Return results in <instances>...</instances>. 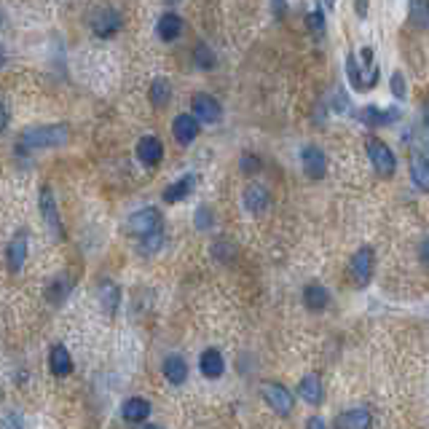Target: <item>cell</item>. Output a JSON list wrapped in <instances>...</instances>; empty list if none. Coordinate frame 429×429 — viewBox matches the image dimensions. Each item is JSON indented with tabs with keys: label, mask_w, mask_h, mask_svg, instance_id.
I'll use <instances>...</instances> for the list:
<instances>
[{
	"label": "cell",
	"mask_w": 429,
	"mask_h": 429,
	"mask_svg": "<svg viewBox=\"0 0 429 429\" xmlns=\"http://www.w3.org/2000/svg\"><path fill=\"white\" fill-rule=\"evenodd\" d=\"M67 143V126L51 123V126H35L22 134L19 145L27 151H46V148H59Z\"/></svg>",
	"instance_id": "6da1fadb"
},
{
	"label": "cell",
	"mask_w": 429,
	"mask_h": 429,
	"mask_svg": "<svg viewBox=\"0 0 429 429\" xmlns=\"http://www.w3.org/2000/svg\"><path fill=\"white\" fill-rule=\"evenodd\" d=\"M161 226H164L161 212L153 207H143L126 221V231L134 233V236H143V239H151V236H158V233H161Z\"/></svg>",
	"instance_id": "7a4b0ae2"
},
{
	"label": "cell",
	"mask_w": 429,
	"mask_h": 429,
	"mask_svg": "<svg viewBox=\"0 0 429 429\" xmlns=\"http://www.w3.org/2000/svg\"><path fill=\"white\" fill-rule=\"evenodd\" d=\"M368 156H370L375 172H378L381 177H392L397 172L395 153H392V148H389L386 143H381V140H375V137L368 140Z\"/></svg>",
	"instance_id": "3957f363"
},
{
	"label": "cell",
	"mask_w": 429,
	"mask_h": 429,
	"mask_svg": "<svg viewBox=\"0 0 429 429\" xmlns=\"http://www.w3.org/2000/svg\"><path fill=\"white\" fill-rule=\"evenodd\" d=\"M373 266H375V255L370 247H360L357 253H354L352 263H349V271H352V279L357 282L360 287H365L370 282V276H373Z\"/></svg>",
	"instance_id": "277c9868"
},
{
	"label": "cell",
	"mask_w": 429,
	"mask_h": 429,
	"mask_svg": "<svg viewBox=\"0 0 429 429\" xmlns=\"http://www.w3.org/2000/svg\"><path fill=\"white\" fill-rule=\"evenodd\" d=\"M263 400L279 416H287V413L293 410V405H296V403H293V395H290L282 384H274V381H266L263 384Z\"/></svg>",
	"instance_id": "5b68a950"
},
{
	"label": "cell",
	"mask_w": 429,
	"mask_h": 429,
	"mask_svg": "<svg viewBox=\"0 0 429 429\" xmlns=\"http://www.w3.org/2000/svg\"><path fill=\"white\" fill-rule=\"evenodd\" d=\"M191 108H193V116L204 123H218L221 121V116H223L221 102H218L215 97H209V94H193Z\"/></svg>",
	"instance_id": "8992f818"
},
{
	"label": "cell",
	"mask_w": 429,
	"mask_h": 429,
	"mask_svg": "<svg viewBox=\"0 0 429 429\" xmlns=\"http://www.w3.org/2000/svg\"><path fill=\"white\" fill-rule=\"evenodd\" d=\"M41 215H44L46 226L51 228V233H54V236H62V221H59V209H56L51 188H44V191H41Z\"/></svg>",
	"instance_id": "52a82bcc"
},
{
	"label": "cell",
	"mask_w": 429,
	"mask_h": 429,
	"mask_svg": "<svg viewBox=\"0 0 429 429\" xmlns=\"http://www.w3.org/2000/svg\"><path fill=\"white\" fill-rule=\"evenodd\" d=\"M172 132H175V140L180 145H191L198 137L196 116H191V113H180V116L175 118V123H172Z\"/></svg>",
	"instance_id": "ba28073f"
},
{
	"label": "cell",
	"mask_w": 429,
	"mask_h": 429,
	"mask_svg": "<svg viewBox=\"0 0 429 429\" xmlns=\"http://www.w3.org/2000/svg\"><path fill=\"white\" fill-rule=\"evenodd\" d=\"M137 158H140L145 166L158 164V161L164 158V145H161V140H158V137H153V134L143 137V140L137 143Z\"/></svg>",
	"instance_id": "9c48e42d"
},
{
	"label": "cell",
	"mask_w": 429,
	"mask_h": 429,
	"mask_svg": "<svg viewBox=\"0 0 429 429\" xmlns=\"http://www.w3.org/2000/svg\"><path fill=\"white\" fill-rule=\"evenodd\" d=\"M6 261H9V268H11V274H19V271H22L24 261H27V233H24V231H19L11 239V242H9V250H6Z\"/></svg>",
	"instance_id": "30bf717a"
},
{
	"label": "cell",
	"mask_w": 429,
	"mask_h": 429,
	"mask_svg": "<svg viewBox=\"0 0 429 429\" xmlns=\"http://www.w3.org/2000/svg\"><path fill=\"white\" fill-rule=\"evenodd\" d=\"M91 27H94V35H99V38H113L121 30V14L113 11V9H105V11H99L94 16Z\"/></svg>",
	"instance_id": "8fae6325"
},
{
	"label": "cell",
	"mask_w": 429,
	"mask_h": 429,
	"mask_svg": "<svg viewBox=\"0 0 429 429\" xmlns=\"http://www.w3.org/2000/svg\"><path fill=\"white\" fill-rule=\"evenodd\" d=\"M301 161H303V172H306L311 180H319L325 175V153L319 151L317 145H306L303 153H301Z\"/></svg>",
	"instance_id": "7c38bea8"
},
{
	"label": "cell",
	"mask_w": 429,
	"mask_h": 429,
	"mask_svg": "<svg viewBox=\"0 0 429 429\" xmlns=\"http://www.w3.org/2000/svg\"><path fill=\"white\" fill-rule=\"evenodd\" d=\"M400 118V111L397 108H389V111H381L375 105H368L365 111H360V121L368 123V126H386V123H395Z\"/></svg>",
	"instance_id": "4fadbf2b"
},
{
	"label": "cell",
	"mask_w": 429,
	"mask_h": 429,
	"mask_svg": "<svg viewBox=\"0 0 429 429\" xmlns=\"http://www.w3.org/2000/svg\"><path fill=\"white\" fill-rule=\"evenodd\" d=\"M193 188H196V175H183L180 180H175L172 186H166L164 191V201L169 204H177V201H183L193 193Z\"/></svg>",
	"instance_id": "5bb4252c"
},
{
	"label": "cell",
	"mask_w": 429,
	"mask_h": 429,
	"mask_svg": "<svg viewBox=\"0 0 429 429\" xmlns=\"http://www.w3.org/2000/svg\"><path fill=\"white\" fill-rule=\"evenodd\" d=\"M161 368H164V375H166V381H169V384H175V386L186 384L188 365L180 354H169V357H164V365H161Z\"/></svg>",
	"instance_id": "9a60e30c"
},
{
	"label": "cell",
	"mask_w": 429,
	"mask_h": 429,
	"mask_svg": "<svg viewBox=\"0 0 429 429\" xmlns=\"http://www.w3.org/2000/svg\"><path fill=\"white\" fill-rule=\"evenodd\" d=\"M198 370L207 375V378H221L223 370H226V360L218 349H207L198 360Z\"/></svg>",
	"instance_id": "2e32d148"
},
{
	"label": "cell",
	"mask_w": 429,
	"mask_h": 429,
	"mask_svg": "<svg viewBox=\"0 0 429 429\" xmlns=\"http://www.w3.org/2000/svg\"><path fill=\"white\" fill-rule=\"evenodd\" d=\"M335 427L338 429H370V413L365 408H354V410H346L341 416L335 418Z\"/></svg>",
	"instance_id": "e0dca14e"
},
{
	"label": "cell",
	"mask_w": 429,
	"mask_h": 429,
	"mask_svg": "<svg viewBox=\"0 0 429 429\" xmlns=\"http://www.w3.org/2000/svg\"><path fill=\"white\" fill-rule=\"evenodd\" d=\"M244 207L250 209L253 215H261L266 207H268V191L263 186H247L244 191Z\"/></svg>",
	"instance_id": "ac0fdd59"
},
{
	"label": "cell",
	"mask_w": 429,
	"mask_h": 429,
	"mask_svg": "<svg viewBox=\"0 0 429 429\" xmlns=\"http://www.w3.org/2000/svg\"><path fill=\"white\" fill-rule=\"evenodd\" d=\"M298 392H301V397L306 400L308 405H319L322 397H325V392H322V381H319L317 375H303L301 384H298Z\"/></svg>",
	"instance_id": "d6986e66"
},
{
	"label": "cell",
	"mask_w": 429,
	"mask_h": 429,
	"mask_svg": "<svg viewBox=\"0 0 429 429\" xmlns=\"http://www.w3.org/2000/svg\"><path fill=\"white\" fill-rule=\"evenodd\" d=\"M410 177L416 183L418 191H427L429 193V158L421 153H413L410 158Z\"/></svg>",
	"instance_id": "ffe728a7"
},
{
	"label": "cell",
	"mask_w": 429,
	"mask_h": 429,
	"mask_svg": "<svg viewBox=\"0 0 429 429\" xmlns=\"http://www.w3.org/2000/svg\"><path fill=\"white\" fill-rule=\"evenodd\" d=\"M156 33H158L161 41H175V38H180V33H183V19H180L177 14H164V16L158 19V24H156Z\"/></svg>",
	"instance_id": "44dd1931"
},
{
	"label": "cell",
	"mask_w": 429,
	"mask_h": 429,
	"mask_svg": "<svg viewBox=\"0 0 429 429\" xmlns=\"http://www.w3.org/2000/svg\"><path fill=\"white\" fill-rule=\"evenodd\" d=\"M328 301H330V296H328V290L319 285V282H308V285L303 287V303H306L311 311L325 308L328 306Z\"/></svg>",
	"instance_id": "7402d4cb"
},
{
	"label": "cell",
	"mask_w": 429,
	"mask_h": 429,
	"mask_svg": "<svg viewBox=\"0 0 429 429\" xmlns=\"http://www.w3.org/2000/svg\"><path fill=\"white\" fill-rule=\"evenodd\" d=\"M97 298H99V306L113 317L116 308H118V303H121V290L113 285V282H102L97 290Z\"/></svg>",
	"instance_id": "603a6c76"
},
{
	"label": "cell",
	"mask_w": 429,
	"mask_h": 429,
	"mask_svg": "<svg viewBox=\"0 0 429 429\" xmlns=\"http://www.w3.org/2000/svg\"><path fill=\"white\" fill-rule=\"evenodd\" d=\"M49 368L54 375H67L73 370V357L67 352L65 346H54L51 354H49Z\"/></svg>",
	"instance_id": "cb8c5ba5"
},
{
	"label": "cell",
	"mask_w": 429,
	"mask_h": 429,
	"mask_svg": "<svg viewBox=\"0 0 429 429\" xmlns=\"http://www.w3.org/2000/svg\"><path fill=\"white\" fill-rule=\"evenodd\" d=\"M121 410L126 421H145V418L151 416V405H148V400H143V397H129Z\"/></svg>",
	"instance_id": "d4e9b609"
},
{
	"label": "cell",
	"mask_w": 429,
	"mask_h": 429,
	"mask_svg": "<svg viewBox=\"0 0 429 429\" xmlns=\"http://www.w3.org/2000/svg\"><path fill=\"white\" fill-rule=\"evenodd\" d=\"M169 97H172V86L166 84L164 78H158V81L151 84V105L153 108H164L166 102H169Z\"/></svg>",
	"instance_id": "484cf974"
},
{
	"label": "cell",
	"mask_w": 429,
	"mask_h": 429,
	"mask_svg": "<svg viewBox=\"0 0 429 429\" xmlns=\"http://www.w3.org/2000/svg\"><path fill=\"white\" fill-rule=\"evenodd\" d=\"M193 65H198L201 70H212L215 67V54L207 44H196L193 49Z\"/></svg>",
	"instance_id": "4316f807"
},
{
	"label": "cell",
	"mask_w": 429,
	"mask_h": 429,
	"mask_svg": "<svg viewBox=\"0 0 429 429\" xmlns=\"http://www.w3.org/2000/svg\"><path fill=\"white\" fill-rule=\"evenodd\" d=\"M346 73H349V81H352V86L357 89V91H365V89H368L363 73H360V65H357V56L354 54H349V59H346Z\"/></svg>",
	"instance_id": "83f0119b"
},
{
	"label": "cell",
	"mask_w": 429,
	"mask_h": 429,
	"mask_svg": "<svg viewBox=\"0 0 429 429\" xmlns=\"http://www.w3.org/2000/svg\"><path fill=\"white\" fill-rule=\"evenodd\" d=\"M306 22H308V30H311L314 35L325 33V14H322V11H311V14H308Z\"/></svg>",
	"instance_id": "f1b7e54d"
},
{
	"label": "cell",
	"mask_w": 429,
	"mask_h": 429,
	"mask_svg": "<svg viewBox=\"0 0 429 429\" xmlns=\"http://www.w3.org/2000/svg\"><path fill=\"white\" fill-rule=\"evenodd\" d=\"M258 169H261V158L253 156V153H244L242 156V172L244 175H255Z\"/></svg>",
	"instance_id": "f546056e"
},
{
	"label": "cell",
	"mask_w": 429,
	"mask_h": 429,
	"mask_svg": "<svg viewBox=\"0 0 429 429\" xmlns=\"http://www.w3.org/2000/svg\"><path fill=\"white\" fill-rule=\"evenodd\" d=\"M392 91H395L397 99H405V78H403V73H395L392 76Z\"/></svg>",
	"instance_id": "4dcf8cb0"
},
{
	"label": "cell",
	"mask_w": 429,
	"mask_h": 429,
	"mask_svg": "<svg viewBox=\"0 0 429 429\" xmlns=\"http://www.w3.org/2000/svg\"><path fill=\"white\" fill-rule=\"evenodd\" d=\"M65 296H67V282H62V279H56L54 287L49 290V298H51L54 303H59V301H62Z\"/></svg>",
	"instance_id": "1f68e13d"
},
{
	"label": "cell",
	"mask_w": 429,
	"mask_h": 429,
	"mask_svg": "<svg viewBox=\"0 0 429 429\" xmlns=\"http://www.w3.org/2000/svg\"><path fill=\"white\" fill-rule=\"evenodd\" d=\"M3 429H22V416L9 410V413L3 416Z\"/></svg>",
	"instance_id": "d6a6232c"
},
{
	"label": "cell",
	"mask_w": 429,
	"mask_h": 429,
	"mask_svg": "<svg viewBox=\"0 0 429 429\" xmlns=\"http://www.w3.org/2000/svg\"><path fill=\"white\" fill-rule=\"evenodd\" d=\"M196 221H198V228H201V231H207V228H209V209L207 207L198 209Z\"/></svg>",
	"instance_id": "836d02e7"
},
{
	"label": "cell",
	"mask_w": 429,
	"mask_h": 429,
	"mask_svg": "<svg viewBox=\"0 0 429 429\" xmlns=\"http://www.w3.org/2000/svg\"><path fill=\"white\" fill-rule=\"evenodd\" d=\"M306 429H328V424H325V421H322L319 416H311L306 421Z\"/></svg>",
	"instance_id": "e575fe53"
},
{
	"label": "cell",
	"mask_w": 429,
	"mask_h": 429,
	"mask_svg": "<svg viewBox=\"0 0 429 429\" xmlns=\"http://www.w3.org/2000/svg\"><path fill=\"white\" fill-rule=\"evenodd\" d=\"M354 9H357V16L365 19L368 16V0H354Z\"/></svg>",
	"instance_id": "d590c367"
},
{
	"label": "cell",
	"mask_w": 429,
	"mask_h": 429,
	"mask_svg": "<svg viewBox=\"0 0 429 429\" xmlns=\"http://www.w3.org/2000/svg\"><path fill=\"white\" fill-rule=\"evenodd\" d=\"M424 145H427L429 151V108L424 111Z\"/></svg>",
	"instance_id": "8d00e7d4"
},
{
	"label": "cell",
	"mask_w": 429,
	"mask_h": 429,
	"mask_svg": "<svg viewBox=\"0 0 429 429\" xmlns=\"http://www.w3.org/2000/svg\"><path fill=\"white\" fill-rule=\"evenodd\" d=\"M271 6H274V14L276 16H282V14H285V0H271Z\"/></svg>",
	"instance_id": "74e56055"
},
{
	"label": "cell",
	"mask_w": 429,
	"mask_h": 429,
	"mask_svg": "<svg viewBox=\"0 0 429 429\" xmlns=\"http://www.w3.org/2000/svg\"><path fill=\"white\" fill-rule=\"evenodd\" d=\"M421 261L429 263V239H424V244H421Z\"/></svg>",
	"instance_id": "f35d334b"
},
{
	"label": "cell",
	"mask_w": 429,
	"mask_h": 429,
	"mask_svg": "<svg viewBox=\"0 0 429 429\" xmlns=\"http://www.w3.org/2000/svg\"><path fill=\"white\" fill-rule=\"evenodd\" d=\"M325 3H328V6H330V9H333V6H335V0H325Z\"/></svg>",
	"instance_id": "ab89813d"
},
{
	"label": "cell",
	"mask_w": 429,
	"mask_h": 429,
	"mask_svg": "<svg viewBox=\"0 0 429 429\" xmlns=\"http://www.w3.org/2000/svg\"><path fill=\"white\" fill-rule=\"evenodd\" d=\"M143 429H161V427H153V424H151V427H143Z\"/></svg>",
	"instance_id": "60d3db41"
}]
</instances>
